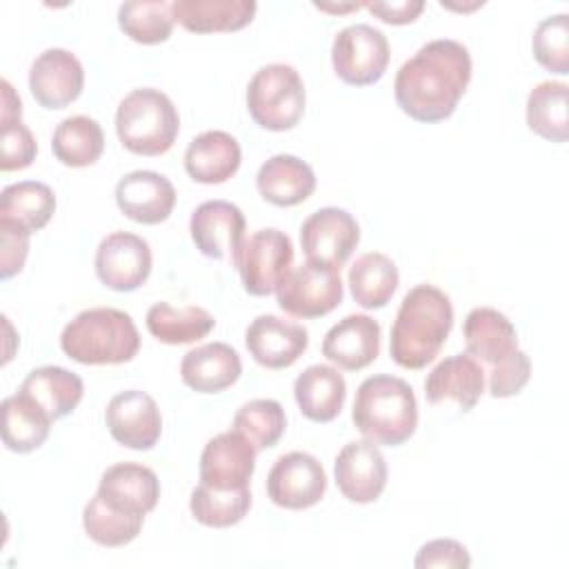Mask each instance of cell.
I'll use <instances>...</instances> for the list:
<instances>
[{"label":"cell","instance_id":"cell-44","mask_svg":"<svg viewBox=\"0 0 569 569\" xmlns=\"http://www.w3.org/2000/svg\"><path fill=\"white\" fill-rule=\"evenodd\" d=\"M2 253H0V278L9 280L20 273L29 253V231L11 220H0Z\"/></svg>","mask_w":569,"mask_h":569},{"label":"cell","instance_id":"cell-11","mask_svg":"<svg viewBox=\"0 0 569 569\" xmlns=\"http://www.w3.org/2000/svg\"><path fill=\"white\" fill-rule=\"evenodd\" d=\"M151 247L129 231L104 236L96 249V276L113 291H136L151 273Z\"/></svg>","mask_w":569,"mask_h":569},{"label":"cell","instance_id":"cell-36","mask_svg":"<svg viewBox=\"0 0 569 569\" xmlns=\"http://www.w3.org/2000/svg\"><path fill=\"white\" fill-rule=\"evenodd\" d=\"M251 507V491L249 487L242 489H213L207 485H198L191 491L189 509L191 516L213 529H224L238 525Z\"/></svg>","mask_w":569,"mask_h":569},{"label":"cell","instance_id":"cell-27","mask_svg":"<svg viewBox=\"0 0 569 569\" xmlns=\"http://www.w3.org/2000/svg\"><path fill=\"white\" fill-rule=\"evenodd\" d=\"M293 396L305 418L331 422L345 407L347 382L336 367L311 365L296 378Z\"/></svg>","mask_w":569,"mask_h":569},{"label":"cell","instance_id":"cell-47","mask_svg":"<svg viewBox=\"0 0 569 569\" xmlns=\"http://www.w3.org/2000/svg\"><path fill=\"white\" fill-rule=\"evenodd\" d=\"M316 7L320 11H331V13H345V11H358L365 7V2H349V4H322V2H316Z\"/></svg>","mask_w":569,"mask_h":569},{"label":"cell","instance_id":"cell-43","mask_svg":"<svg viewBox=\"0 0 569 569\" xmlns=\"http://www.w3.org/2000/svg\"><path fill=\"white\" fill-rule=\"evenodd\" d=\"M487 373H489V393L493 398H509L522 391V387L529 382L531 360L522 349H518L513 358H509L496 369H489Z\"/></svg>","mask_w":569,"mask_h":569},{"label":"cell","instance_id":"cell-39","mask_svg":"<svg viewBox=\"0 0 569 569\" xmlns=\"http://www.w3.org/2000/svg\"><path fill=\"white\" fill-rule=\"evenodd\" d=\"M142 522L144 518L140 516H127L107 507L98 493L87 502L82 511V527L87 536L102 547L129 545L140 533Z\"/></svg>","mask_w":569,"mask_h":569},{"label":"cell","instance_id":"cell-34","mask_svg":"<svg viewBox=\"0 0 569 569\" xmlns=\"http://www.w3.org/2000/svg\"><path fill=\"white\" fill-rule=\"evenodd\" d=\"M51 149L64 167H89L104 151L102 127L89 116H69L53 129Z\"/></svg>","mask_w":569,"mask_h":569},{"label":"cell","instance_id":"cell-40","mask_svg":"<svg viewBox=\"0 0 569 569\" xmlns=\"http://www.w3.org/2000/svg\"><path fill=\"white\" fill-rule=\"evenodd\" d=\"M569 16L556 13L538 22L531 49L538 64H542L547 71L567 76L569 73Z\"/></svg>","mask_w":569,"mask_h":569},{"label":"cell","instance_id":"cell-41","mask_svg":"<svg viewBox=\"0 0 569 569\" xmlns=\"http://www.w3.org/2000/svg\"><path fill=\"white\" fill-rule=\"evenodd\" d=\"M2 158L0 169L2 171H16L24 169L36 160L38 144L29 127H24L20 120L2 122Z\"/></svg>","mask_w":569,"mask_h":569},{"label":"cell","instance_id":"cell-35","mask_svg":"<svg viewBox=\"0 0 569 569\" xmlns=\"http://www.w3.org/2000/svg\"><path fill=\"white\" fill-rule=\"evenodd\" d=\"M569 87L558 80L538 82L527 96V124L533 133L551 142H565L569 136L567 113Z\"/></svg>","mask_w":569,"mask_h":569},{"label":"cell","instance_id":"cell-23","mask_svg":"<svg viewBox=\"0 0 569 569\" xmlns=\"http://www.w3.org/2000/svg\"><path fill=\"white\" fill-rule=\"evenodd\" d=\"M485 391V369L469 353H456L438 362L425 380V396L431 405L447 400L460 411H471Z\"/></svg>","mask_w":569,"mask_h":569},{"label":"cell","instance_id":"cell-10","mask_svg":"<svg viewBox=\"0 0 569 569\" xmlns=\"http://www.w3.org/2000/svg\"><path fill=\"white\" fill-rule=\"evenodd\" d=\"M360 242L356 218L340 207L313 211L300 227V244L309 262L338 269L349 260Z\"/></svg>","mask_w":569,"mask_h":569},{"label":"cell","instance_id":"cell-16","mask_svg":"<svg viewBox=\"0 0 569 569\" xmlns=\"http://www.w3.org/2000/svg\"><path fill=\"white\" fill-rule=\"evenodd\" d=\"M84 87L82 62L67 49L42 51L29 69V89L44 109H64Z\"/></svg>","mask_w":569,"mask_h":569},{"label":"cell","instance_id":"cell-13","mask_svg":"<svg viewBox=\"0 0 569 569\" xmlns=\"http://www.w3.org/2000/svg\"><path fill=\"white\" fill-rule=\"evenodd\" d=\"M104 422L118 445L136 451L156 447L162 433L160 409L156 400L140 389L116 393L104 409Z\"/></svg>","mask_w":569,"mask_h":569},{"label":"cell","instance_id":"cell-15","mask_svg":"<svg viewBox=\"0 0 569 569\" xmlns=\"http://www.w3.org/2000/svg\"><path fill=\"white\" fill-rule=\"evenodd\" d=\"M256 469L253 445L236 429L213 436L200 453V485L213 489H242Z\"/></svg>","mask_w":569,"mask_h":569},{"label":"cell","instance_id":"cell-20","mask_svg":"<svg viewBox=\"0 0 569 569\" xmlns=\"http://www.w3.org/2000/svg\"><path fill=\"white\" fill-rule=\"evenodd\" d=\"M118 209L133 222L160 224L176 204V189L169 178L158 171H131L116 184Z\"/></svg>","mask_w":569,"mask_h":569},{"label":"cell","instance_id":"cell-8","mask_svg":"<svg viewBox=\"0 0 569 569\" xmlns=\"http://www.w3.org/2000/svg\"><path fill=\"white\" fill-rule=\"evenodd\" d=\"M331 62L336 76L347 84H376L389 64V40L371 24H349L333 38Z\"/></svg>","mask_w":569,"mask_h":569},{"label":"cell","instance_id":"cell-32","mask_svg":"<svg viewBox=\"0 0 569 569\" xmlns=\"http://www.w3.org/2000/svg\"><path fill=\"white\" fill-rule=\"evenodd\" d=\"M56 211V196L49 184L38 180L13 182L0 193V220H11L29 233L40 231Z\"/></svg>","mask_w":569,"mask_h":569},{"label":"cell","instance_id":"cell-19","mask_svg":"<svg viewBox=\"0 0 569 569\" xmlns=\"http://www.w3.org/2000/svg\"><path fill=\"white\" fill-rule=\"evenodd\" d=\"M100 500L127 516L144 518L160 498V480L153 469L138 462L111 465L98 485Z\"/></svg>","mask_w":569,"mask_h":569},{"label":"cell","instance_id":"cell-3","mask_svg":"<svg viewBox=\"0 0 569 569\" xmlns=\"http://www.w3.org/2000/svg\"><path fill=\"white\" fill-rule=\"evenodd\" d=\"M356 429L373 445L398 447L418 427V402L402 378L378 373L360 382L351 409Z\"/></svg>","mask_w":569,"mask_h":569},{"label":"cell","instance_id":"cell-46","mask_svg":"<svg viewBox=\"0 0 569 569\" xmlns=\"http://www.w3.org/2000/svg\"><path fill=\"white\" fill-rule=\"evenodd\" d=\"M22 118V102L20 96L13 91L9 80H2V116H0V124L2 122H13Z\"/></svg>","mask_w":569,"mask_h":569},{"label":"cell","instance_id":"cell-26","mask_svg":"<svg viewBox=\"0 0 569 569\" xmlns=\"http://www.w3.org/2000/svg\"><path fill=\"white\" fill-rule=\"evenodd\" d=\"M260 196L276 207H296L316 189L313 169L291 153H278L264 160L256 176Z\"/></svg>","mask_w":569,"mask_h":569},{"label":"cell","instance_id":"cell-18","mask_svg":"<svg viewBox=\"0 0 569 569\" xmlns=\"http://www.w3.org/2000/svg\"><path fill=\"white\" fill-rule=\"evenodd\" d=\"M244 345L258 365L267 369H287L307 351L309 333L298 322L262 313L247 327Z\"/></svg>","mask_w":569,"mask_h":569},{"label":"cell","instance_id":"cell-22","mask_svg":"<svg viewBox=\"0 0 569 569\" xmlns=\"http://www.w3.org/2000/svg\"><path fill=\"white\" fill-rule=\"evenodd\" d=\"M467 353L489 369L500 367L518 351V333L511 320L493 307H476L467 313L465 327ZM487 373V371H485Z\"/></svg>","mask_w":569,"mask_h":569},{"label":"cell","instance_id":"cell-17","mask_svg":"<svg viewBox=\"0 0 569 569\" xmlns=\"http://www.w3.org/2000/svg\"><path fill=\"white\" fill-rule=\"evenodd\" d=\"M196 249L213 260L229 256L233 260L244 236V216L238 204L227 200H207L198 204L189 220Z\"/></svg>","mask_w":569,"mask_h":569},{"label":"cell","instance_id":"cell-2","mask_svg":"<svg viewBox=\"0 0 569 569\" xmlns=\"http://www.w3.org/2000/svg\"><path fill=\"white\" fill-rule=\"evenodd\" d=\"M453 327L449 296L433 284H416L398 307L391 325L389 353L405 369H422L440 353Z\"/></svg>","mask_w":569,"mask_h":569},{"label":"cell","instance_id":"cell-6","mask_svg":"<svg viewBox=\"0 0 569 569\" xmlns=\"http://www.w3.org/2000/svg\"><path fill=\"white\" fill-rule=\"evenodd\" d=\"M305 82L296 67L273 62L260 67L247 84V109L267 131H289L305 113Z\"/></svg>","mask_w":569,"mask_h":569},{"label":"cell","instance_id":"cell-38","mask_svg":"<svg viewBox=\"0 0 569 569\" xmlns=\"http://www.w3.org/2000/svg\"><path fill=\"white\" fill-rule=\"evenodd\" d=\"M287 427L284 409L278 400L256 398L244 402L233 416V429L242 433L256 451L273 447Z\"/></svg>","mask_w":569,"mask_h":569},{"label":"cell","instance_id":"cell-5","mask_svg":"<svg viewBox=\"0 0 569 569\" xmlns=\"http://www.w3.org/2000/svg\"><path fill=\"white\" fill-rule=\"evenodd\" d=\"M178 131V109L160 89H133L118 104L116 133L131 153L162 156L173 147Z\"/></svg>","mask_w":569,"mask_h":569},{"label":"cell","instance_id":"cell-42","mask_svg":"<svg viewBox=\"0 0 569 569\" xmlns=\"http://www.w3.org/2000/svg\"><path fill=\"white\" fill-rule=\"evenodd\" d=\"M471 565L469 551L465 545L451 538H436L425 542L418 549V556L413 560L416 569H431V567H442V569H467Z\"/></svg>","mask_w":569,"mask_h":569},{"label":"cell","instance_id":"cell-4","mask_svg":"<svg viewBox=\"0 0 569 569\" xmlns=\"http://www.w3.org/2000/svg\"><path fill=\"white\" fill-rule=\"evenodd\" d=\"M67 358L80 365H122L140 349V333L129 313L113 307L80 311L60 333Z\"/></svg>","mask_w":569,"mask_h":569},{"label":"cell","instance_id":"cell-25","mask_svg":"<svg viewBox=\"0 0 569 569\" xmlns=\"http://www.w3.org/2000/svg\"><path fill=\"white\" fill-rule=\"evenodd\" d=\"M242 373L238 351L227 342H209L184 353L180 362L182 382L198 393H218Z\"/></svg>","mask_w":569,"mask_h":569},{"label":"cell","instance_id":"cell-24","mask_svg":"<svg viewBox=\"0 0 569 569\" xmlns=\"http://www.w3.org/2000/svg\"><path fill=\"white\" fill-rule=\"evenodd\" d=\"M242 151L227 131H204L196 136L184 151V169L200 184H222L240 169Z\"/></svg>","mask_w":569,"mask_h":569},{"label":"cell","instance_id":"cell-21","mask_svg":"<svg viewBox=\"0 0 569 569\" xmlns=\"http://www.w3.org/2000/svg\"><path fill=\"white\" fill-rule=\"evenodd\" d=\"M378 353L380 325L365 313L345 316L322 340V356L345 371H360L369 367Z\"/></svg>","mask_w":569,"mask_h":569},{"label":"cell","instance_id":"cell-31","mask_svg":"<svg viewBox=\"0 0 569 569\" xmlns=\"http://www.w3.org/2000/svg\"><path fill=\"white\" fill-rule=\"evenodd\" d=\"M51 418L20 391L2 400V442L9 451L29 453L49 436Z\"/></svg>","mask_w":569,"mask_h":569},{"label":"cell","instance_id":"cell-37","mask_svg":"<svg viewBox=\"0 0 569 569\" xmlns=\"http://www.w3.org/2000/svg\"><path fill=\"white\" fill-rule=\"evenodd\" d=\"M173 2L167 0H131L118 9V24L131 40L140 44H160L169 40L176 18Z\"/></svg>","mask_w":569,"mask_h":569},{"label":"cell","instance_id":"cell-12","mask_svg":"<svg viewBox=\"0 0 569 569\" xmlns=\"http://www.w3.org/2000/svg\"><path fill=\"white\" fill-rule=\"evenodd\" d=\"M325 491L327 473L320 460L305 451L280 456L267 476V493L282 509H309L322 500Z\"/></svg>","mask_w":569,"mask_h":569},{"label":"cell","instance_id":"cell-7","mask_svg":"<svg viewBox=\"0 0 569 569\" xmlns=\"http://www.w3.org/2000/svg\"><path fill=\"white\" fill-rule=\"evenodd\" d=\"M293 244L280 229H258L238 247L231 264L240 273L242 289L249 296L276 293L291 271Z\"/></svg>","mask_w":569,"mask_h":569},{"label":"cell","instance_id":"cell-1","mask_svg":"<svg viewBox=\"0 0 569 569\" xmlns=\"http://www.w3.org/2000/svg\"><path fill=\"white\" fill-rule=\"evenodd\" d=\"M471 80V56L451 38L422 44L396 73L398 107L418 122L447 120Z\"/></svg>","mask_w":569,"mask_h":569},{"label":"cell","instance_id":"cell-14","mask_svg":"<svg viewBox=\"0 0 569 569\" xmlns=\"http://www.w3.org/2000/svg\"><path fill=\"white\" fill-rule=\"evenodd\" d=\"M340 493L358 505L380 498L387 485V462L371 440H353L340 449L333 462Z\"/></svg>","mask_w":569,"mask_h":569},{"label":"cell","instance_id":"cell-28","mask_svg":"<svg viewBox=\"0 0 569 569\" xmlns=\"http://www.w3.org/2000/svg\"><path fill=\"white\" fill-rule=\"evenodd\" d=\"M20 393L40 407L51 420L69 416L84 393V382L78 373L47 365L29 371L20 385Z\"/></svg>","mask_w":569,"mask_h":569},{"label":"cell","instance_id":"cell-33","mask_svg":"<svg viewBox=\"0 0 569 569\" xmlns=\"http://www.w3.org/2000/svg\"><path fill=\"white\" fill-rule=\"evenodd\" d=\"M216 327L213 316L196 305L171 307L169 302H156L147 311L149 333L164 345H189L196 342Z\"/></svg>","mask_w":569,"mask_h":569},{"label":"cell","instance_id":"cell-45","mask_svg":"<svg viewBox=\"0 0 569 569\" xmlns=\"http://www.w3.org/2000/svg\"><path fill=\"white\" fill-rule=\"evenodd\" d=\"M365 9H369V13H373L387 24H409L422 13L425 2L422 0H400V2L373 0V2H365Z\"/></svg>","mask_w":569,"mask_h":569},{"label":"cell","instance_id":"cell-30","mask_svg":"<svg viewBox=\"0 0 569 569\" xmlns=\"http://www.w3.org/2000/svg\"><path fill=\"white\" fill-rule=\"evenodd\" d=\"M398 280L396 262L380 251L362 253L349 269V289L362 309H382L396 293Z\"/></svg>","mask_w":569,"mask_h":569},{"label":"cell","instance_id":"cell-29","mask_svg":"<svg viewBox=\"0 0 569 569\" xmlns=\"http://www.w3.org/2000/svg\"><path fill=\"white\" fill-rule=\"evenodd\" d=\"M173 18L193 33H222L247 27L258 4L253 0H176Z\"/></svg>","mask_w":569,"mask_h":569},{"label":"cell","instance_id":"cell-9","mask_svg":"<svg viewBox=\"0 0 569 569\" xmlns=\"http://www.w3.org/2000/svg\"><path fill=\"white\" fill-rule=\"evenodd\" d=\"M276 296L278 307L284 313L296 318H320L342 302L345 291L338 269L307 260L284 276Z\"/></svg>","mask_w":569,"mask_h":569}]
</instances>
